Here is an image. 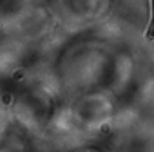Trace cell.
Masks as SVG:
<instances>
[{"label": "cell", "mask_w": 154, "mask_h": 152, "mask_svg": "<svg viewBox=\"0 0 154 152\" xmlns=\"http://www.w3.org/2000/svg\"><path fill=\"white\" fill-rule=\"evenodd\" d=\"M150 6H152V18H150L149 29H147V33H145L147 40H154V0H150Z\"/></svg>", "instance_id": "1"}]
</instances>
